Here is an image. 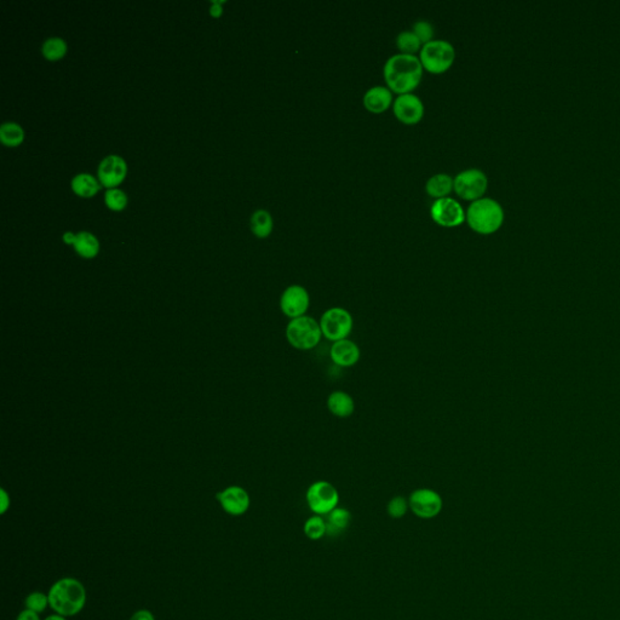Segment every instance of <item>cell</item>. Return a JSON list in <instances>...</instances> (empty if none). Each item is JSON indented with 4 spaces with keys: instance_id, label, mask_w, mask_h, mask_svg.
<instances>
[{
    "instance_id": "obj_2",
    "label": "cell",
    "mask_w": 620,
    "mask_h": 620,
    "mask_svg": "<svg viewBox=\"0 0 620 620\" xmlns=\"http://www.w3.org/2000/svg\"><path fill=\"white\" fill-rule=\"evenodd\" d=\"M49 604L56 614L62 616H76L86 604V590L76 578H62L50 587Z\"/></svg>"
},
{
    "instance_id": "obj_31",
    "label": "cell",
    "mask_w": 620,
    "mask_h": 620,
    "mask_svg": "<svg viewBox=\"0 0 620 620\" xmlns=\"http://www.w3.org/2000/svg\"><path fill=\"white\" fill-rule=\"evenodd\" d=\"M130 620H156L152 612H149L147 609H141L134 613V616H131Z\"/></svg>"
},
{
    "instance_id": "obj_30",
    "label": "cell",
    "mask_w": 620,
    "mask_h": 620,
    "mask_svg": "<svg viewBox=\"0 0 620 620\" xmlns=\"http://www.w3.org/2000/svg\"><path fill=\"white\" fill-rule=\"evenodd\" d=\"M412 30L417 35L418 39L422 42L423 45L426 44V42L434 40V25H431V22L426 21V20H418V21L414 22V25H412Z\"/></svg>"
},
{
    "instance_id": "obj_1",
    "label": "cell",
    "mask_w": 620,
    "mask_h": 620,
    "mask_svg": "<svg viewBox=\"0 0 620 620\" xmlns=\"http://www.w3.org/2000/svg\"><path fill=\"white\" fill-rule=\"evenodd\" d=\"M383 74L389 89L394 93H412L422 81L423 64L417 56L400 52L387 59Z\"/></svg>"
},
{
    "instance_id": "obj_12",
    "label": "cell",
    "mask_w": 620,
    "mask_h": 620,
    "mask_svg": "<svg viewBox=\"0 0 620 620\" xmlns=\"http://www.w3.org/2000/svg\"><path fill=\"white\" fill-rule=\"evenodd\" d=\"M394 115L405 124H416L424 115V105L414 93H401L392 103Z\"/></svg>"
},
{
    "instance_id": "obj_3",
    "label": "cell",
    "mask_w": 620,
    "mask_h": 620,
    "mask_svg": "<svg viewBox=\"0 0 620 620\" xmlns=\"http://www.w3.org/2000/svg\"><path fill=\"white\" fill-rule=\"evenodd\" d=\"M465 214L469 226L480 234L496 232L504 221L502 205L491 198L474 200Z\"/></svg>"
},
{
    "instance_id": "obj_23",
    "label": "cell",
    "mask_w": 620,
    "mask_h": 620,
    "mask_svg": "<svg viewBox=\"0 0 620 620\" xmlns=\"http://www.w3.org/2000/svg\"><path fill=\"white\" fill-rule=\"evenodd\" d=\"M25 134L22 127L16 123H5L0 127V139L10 147L18 146L23 141Z\"/></svg>"
},
{
    "instance_id": "obj_13",
    "label": "cell",
    "mask_w": 620,
    "mask_h": 620,
    "mask_svg": "<svg viewBox=\"0 0 620 620\" xmlns=\"http://www.w3.org/2000/svg\"><path fill=\"white\" fill-rule=\"evenodd\" d=\"M216 498L220 502L221 506L223 508V510L233 516H240L249 510V493L239 486L228 487L223 492L217 493Z\"/></svg>"
},
{
    "instance_id": "obj_7",
    "label": "cell",
    "mask_w": 620,
    "mask_h": 620,
    "mask_svg": "<svg viewBox=\"0 0 620 620\" xmlns=\"http://www.w3.org/2000/svg\"><path fill=\"white\" fill-rule=\"evenodd\" d=\"M305 501L314 515L327 516L331 511L337 508L339 503V493L331 482L320 480L309 486L305 493Z\"/></svg>"
},
{
    "instance_id": "obj_15",
    "label": "cell",
    "mask_w": 620,
    "mask_h": 620,
    "mask_svg": "<svg viewBox=\"0 0 620 620\" xmlns=\"http://www.w3.org/2000/svg\"><path fill=\"white\" fill-rule=\"evenodd\" d=\"M329 358L338 368H353L361 358L360 346L349 338L332 343L329 348Z\"/></svg>"
},
{
    "instance_id": "obj_14",
    "label": "cell",
    "mask_w": 620,
    "mask_h": 620,
    "mask_svg": "<svg viewBox=\"0 0 620 620\" xmlns=\"http://www.w3.org/2000/svg\"><path fill=\"white\" fill-rule=\"evenodd\" d=\"M127 166L123 158L118 156H110L102 160L98 166V178L103 186L113 188L118 186L127 176Z\"/></svg>"
},
{
    "instance_id": "obj_17",
    "label": "cell",
    "mask_w": 620,
    "mask_h": 620,
    "mask_svg": "<svg viewBox=\"0 0 620 620\" xmlns=\"http://www.w3.org/2000/svg\"><path fill=\"white\" fill-rule=\"evenodd\" d=\"M327 409L331 414L338 418L351 417L354 414L355 402L351 394L343 390H334L327 397Z\"/></svg>"
},
{
    "instance_id": "obj_11",
    "label": "cell",
    "mask_w": 620,
    "mask_h": 620,
    "mask_svg": "<svg viewBox=\"0 0 620 620\" xmlns=\"http://www.w3.org/2000/svg\"><path fill=\"white\" fill-rule=\"evenodd\" d=\"M310 307V296L302 285H291L285 288L280 297V309L290 319L304 317Z\"/></svg>"
},
{
    "instance_id": "obj_6",
    "label": "cell",
    "mask_w": 620,
    "mask_h": 620,
    "mask_svg": "<svg viewBox=\"0 0 620 620\" xmlns=\"http://www.w3.org/2000/svg\"><path fill=\"white\" fill-rule=\"evenodd\" d=\"M319 324L322 336L332 343L349 338L354 329L353 315L342 307L327 309L321 315Z\"/></svg>"
},
{
    "instance_id": "obj_32",
    "label": "cell",
    "mask_w": 620,
    "mask_h": 620,
    "mask_svg": "<svg viewBox=\"0 0 620 620\" xmlns=\"http://www.w3.org/2000/svg\"><path fill=\"white\" fill-rule=\"evenodd\" d=\"M16 620H40V618H39L38 613L32 612L30 609H25L18 614Z\"/></svg>"
},
{
    "instance_id": "obj_24",
    "label": "cell",
    "mask_w": 620,
    "mask_h": 620,
    "mask_svg": "<svg viewBox=\"0 0 620 620\" xmlns=\"http://www.w3.org/2000/svg\"><path fill=\"white\" fill-rule=\"evenodd\" d=\"M397 45L402 54L414 55V52H417L422 47V42L418 39L414 30H402L397 34Z\"/></svg>"
},
{
    "instance_id": "obj_5",
    "label": "cell",
    "mask_w": 620,
    "mask_h": 620,
    "mask_svg": "<svg viewBox=\"0 0 620 620\" xmlns=\"http://www.w3.org/2000/svg\"><path fill=\"white\" fill-rule=\"evenodd\" d=\"M456 59V50L451 42L443 39H434L423 45L419 59L428 72L443 73L451 67Z\"/></svg>"
},
{
    "instance_id": "obj_28",
    "label": "cell",
    "mask_w": 620,
    "mask_h": 620,
    "mask_svg": "<svg viewBox=\"0 0 620 620\" xmlns=\"http://www.w3.org/2000/svg\"><path fill=\"white\" fill-rule=\"evenodd\" d=\"M105 201H106L107 206L112 210L120 211L127 206V197L123 190L112 188V189L107 190L106 194H105Z\"/></svg>"
},
{
    "instance_id": "obj_8",
    "label": "cell",
    "mask_w": 620,
    "mask_h": 620,
    "mask_svg": "<svg viewBox=\"0 0 620 620\" xmlns=\"http://www.w3.org/2000/svg\"><path fill=\"white\" fill-rule=\"evenodd\" d=\"M489 186V180L484 171L480 169L463 170L457 173L456 177L453 178V189L456 190L457 194L465 200H477L482 198L485 194L486 189Z\"/></svg>"
},
{
    "instance_id": "obj_22",
    "label": "cell",
    "mask_w": 620,
    "mask_h": 620,
    "mask_svg": "<svg viewBox=\"0 0 620 620\" xmlns=\"http://www.w3.org/2000/svg\"><path fill=\"white\" fill-rule=\"evenodd\" d=\"M251 229L259 238H266L273 230V217L266 210H257L251 216Z\"/></svg>"
},
{
    "instance_id": "obj_10",
    "label": "cell",
    "mask_w": 620,
    "mask_h": 620,
    "mask_svg": "<svg viewBox=\"0 0 620 620\" xmlns=\"http://www.w3.org/2000/svg\"><path fill=\"white\" fill-rule=\"evenodd\" d=\"M433 220L443 227H457L467 220L464 209L451 197L436 199L431 207Z\"/></svg>"
},
{
    "instance_id": "obj_9",
    "label": "cell",
    "mask_w": 620,
    "mask_h": 620,
    "mask_svg": "<svg viewBox=\"0 0 620 620\" xmlns=\"http://www.w3.org/2000/svg\"><path fill=\"white\" fill-rule=\"evenodd\" d=\"M409 509L419 519H434L443 510V501L436 491L418 489L409 498Z\"/></svg>"
},
{
    "instance_id": "obj_27",
    "label": "cell",
    "mask_w": 620,
    "mask_h": 620,
    "mask_svg": "<svg viewBox=\"0 0 620 620\" xmlns=\"http://www.w3.org/2000/svg\"><path fill=\"white\" fill-rule=\"evenodd\" d=\"M25 609H30L32 612L40 613L45 612L49 604V596L45 595L44 592L34 591L32 594L25 597Z\"/></svg>"
},
{
    "instance_id": "obj_25",
    "label": "cell",
    "mask_w": 620,
    "mask_h": 620,
    "mask_svg": "<svg viewBox=\"0 0 620 620\" xmlns=\"http://www.w3.org/2000/svg\"><path fill=\"white\" fill-rule=\"evenodd\" d=\"M326 520L320 515H312L304 523V534L310 540H319L326 534Z\"/></svg>"
},
{
    "instance_id": "obj_35",
    "label": "cell",
    "mask_w": 620,
    "mask_h": 620,
    "mask_svg": "<svg viewBox=\"0 0 620 620\" xmlns=\"http://www.w3.org/2000/svg\"><path fill=\"white\" fill-rule=\"evenodd\" d=\"M3 493V508H1V513H5L6 509H8V501H6V493H5L4 491L1 492Z\"/></svg>"
},
{
    "instance_id": "obj_16",
    "label": "cell",
    "mask_w": 620,
    "mask_h": 620,
    "mask_svg": "<svg viewBox=\"0 0 620 620\" xmlns=\"http://www.w3.org/2000/svg\"><path fill=\"white\" fill-rule=\"evenodd\" d=\"M392 102V90L382 85L372 86L363 95V106L373 113H382L388 110Z\"/></svg>"
},
{
    "instance_id": "obj_21",
    "label": "cell",
    "mask_w": 620,
    "mask_h": 620,
    "mask_svg": "<svg viewBox=\"0 0 620 620\" xmlns=\"http://www.w3.org/2000/svg\"><path fill=\"white\" fill-rule=\"evenodd\" d=\"M72 188L76 194L85 198L93 197L96 192L100 190V185L98 180L90 173H79L73 178Z\"/></svg>"
},
{
    "instance_id": "obj_33",
    "label": "cell",
    "mask_w": 620,
    "mask_h": 620,
    "mask_svg": "<svg viewBox=\"0 0 620 620\" xmlns=\"http://www.w3.org/2000/svg\"><path fill=\"white\" fill-rule=\"evenodd\" d=\"M221 13H222V8H221V3H217L215 1L211 6V13L214 16H220Z\"/></svg>"
},
{
    "instance_id": "obj_29",
    "label": "cell",
    "mask_w": 620,
    "mask_h": 620,
    "mask_svg": "<svg viewBox=\"0 0 620 620\" xmlns=\"http://www.w3.org/2000/svg\"><path fill=\"white\" fill-rule=\"evenodd\" d=\"M409 508V501L405 497H402V496H397V497L392 498L389 501L388 505H387V511H388L389 516L392 517V519H401V517H404L407 514Z\"/></svg>"
},
{
    "instance_id": "obj_18",
    "label": "cell",
    "mask_w": 620,
    "mask_h": 620,
    "mask_svg": "<svg viewBox=\"0 0 620 620\" xmlns=\"http://www.w3.org/2000/svg\"><path fill=\"white\" fill-rule=\"evenodd\" d=\"M351 522V511L346 508H338L337 506L334 510L331 511L327 515L326 534L331 537L339 536L343 531H346V528L349 527Z\"/></svg>"
},
{
    "instance_id": "obj_34",
    "label": "cell",
    "mask_w": 620,
    "mask_h": 620,
    "mask_svg": "<svg viewBox=\"0 0 620 620\" xmlns=\"http://www.w3.org/2000/svg\"><path fill=\"white\" fill-rule=\"evenodd\" d=\"M74 239H76V235H74L73 233H64V240L66 241L67 244H73V242H74Z\"/></svg>"
},
{
    "instance_id": "obj_4",
    "label": "cell",
    "mask_w": 620,
    "mask_h": 620,
    "mask_svg": "<svg viewBox=\"0 0 620 620\" xmlns=\"http://www.w3.org/2000/svg\"><path fill=\"white\" fill-rule=\"evenodd\" d=\"M322 337L324 336L320 324L314 317L304 315L297 319H292L287 324V342L297 351H312L319 346Z\"/></svg>"
},
{
    "instance_id": "obj_26",
    "label": "cell",
    "mask_w": 620,
    "mask_h": 620,
    "mask_svg": "<svg viewBox=\"0 0 620 620\" xmlns=\"http://www.w3.org/2000/svg\"><path fill=\"white\" fill-rule=\"evenodd\" d=\"M42 54L47 59H62L67 52V44L62 38H49L42 44Z\"/></svg>"
},
{
    "instance_id": "obj_36",
    "label": "cell",
    "mask_w": 620,
    "mask_h": 620,
    "mask_svg": "<svg viewBox=\"0 0 620 620\" xmlns=\"http://www.w3.org/2000/svg\"><path fill=\"white\" fill-rule=\"evenodd\" d=\"M45 620H67L66 619V616H59V614H52V616H47Z\"/></svg>"
},
{
    "instance_id": "obj_19",
    "label": "cell",
    "mask_w": 620,
    "mask_h": 620,
    "mask_svg": "<svg viewBox=\"0 0 620 620\" xmlns=\"http://www.w3.org/2000/svg\"><path fill=\"white\" fill-rule=\"evenodd\" d=\"M426 189L433 198H446L453 189V178L448 173H436L426 181Z\"/></svg>"
},
{
    "instance_id": "obj_20",
    "label": "cell",
    "mask_w": 620,
    "mask_h": 620,
    "mask_svg": "<svg viewBox=\"0 0 620 620\" xmlns=\"http://www.w3.org/2000/svg\"><path fill=\"white\" fill-rule=\"evenodd\" d=\"M73 245H74L76 252L85 258L95 257L100 250V242H98V238L89 232L78 233Z\"/></svg>"
}]
</instances>
